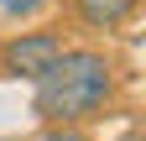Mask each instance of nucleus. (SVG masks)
Returning a JSON list of instances; mask_svg holds the SVG:
<instances>
[{
	"label": "nucleus",
	"instance_id": "3",
	"mask_svg": "<svg viewBox=\"0 0 146 141\" xmlns=\"http://www.w3.org/2000/svg\"><path fill=\"white\" fill-rule=\"evenodd\" d=\"M73 11H78V21H84V26L110 31V26H120L125 16L136 11V0H73Z\"/></svg>",
	"mask_w": 146,
	"mask_h": 141
},
{
	"label": "nucleus",
	"instance_id": "1",
	"mask_svg": "<svg viewBox=\"0 0 146 141\" xmlns=\"http://www.w3.org/2000/svg\"><path fill=\"white\" fill-rule=\"evenodd\" d=\"M110 89H115V63L94 47H73V52H58L52 68L36 78L31 115L42 126H73L94 115L110 99Z\"/></svg>",
	"mask_w": 146,
	"mask_h": 141
},
{
	"label": "nucleus",
	"instance_id": "2",
	"mask_svg": "<svg viewBox=\"0 0 146 141\" xmlns=\"http://www.w3.org/2000/svg\"><path fill=\"white\" fill-rule=\"evenodd\" d=\"M63 52V37L58 31H21V37H11L5 47H0V68H5L11 78H42L47 68H52V58Z\"/></svg>",
	"mask_w": 146,
	"mask_h": 141
},
{
	"label": "nucleus",
	"instance_id": "5",
	"mask_svg": "<svg viewBox=\"0 0 146 141\" xmlns=\"http://www.w3.org/2000/svg\"><path fill=\"white\" fill-rule=\"evenodd\" d=\"M47 141H89V136H78V131H58V126H52V131H47Z\"/></svg>",
	"mask_w": 146,
	"mask_h": 141
},
{
	"label": "nucleus",
	"instance_id": "4",
	"mask_svg": "<svg viewBox=\"0 0 146 141\" xmlns=\"http://www.w3.org/2000/svg\"><path fill=\"white\" fill-rule=\"evenodd\" d=\"M36 5H42V0H0L5 16H26V11H36Z\"/></svg>",
	"mask_w": 146,
	"mask_h": 141
}]
</instances>
